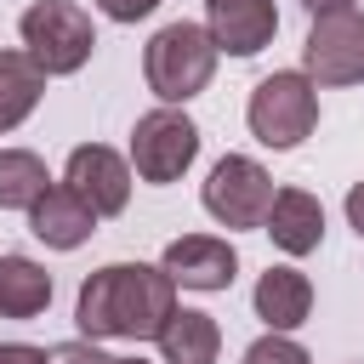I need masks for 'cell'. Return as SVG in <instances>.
Wrapping results in <instances>:
<instances>
[{
    "mask_svg": "<svg viewBox=\"0 0 364 364\" xmlns=\"http://www.w3.org/2000/svg\"><path fill=\"white\" fill-rule=\"evenodd\" d=\"M114 364H148V358H114Z\"/></svg>",
    "mask_w": 364,
    "mask_h": 364,
    "instance_id": "obj_24",
    "label": "cell"
},
{
    "mask_svg": "<svg viewBox=\"0 0 364 364\" xmlns=\"http://www.w3.org/2000/svg\"><path fill=\"white\" fill-rule=\"evenodd\" d=\"M205 34L216 57H256L279 34V6L273 0H216L205 17Z\"/></svg>",
    "mask_w": 364,
    "mask_h": 364,
    "instance_id": "obj_10",
    "label": "cell"
},
{
    "mask_svg": "<svg viewBox=\"0 0 364 364\" xmlns=\"http://www.w3.org/2000/svg\"><path fill=\"white\" fill-rule=\"evenodd\" d=\"M17 34H23V51L34 57V68L46 80H63V74H80L97 51V28H91V11L74 6V0H34L23 17H17Z\"/></svg>",
    "mask_w": 364,
    "mask_h": 364,
    "instance_id": "obj_3",
    "label": "cell"
},
{
    "mask_svg": "<svg viewBox=\"0 0 364 364\" xmlns=\"http://www.w3.org/2000/svg\"><path fill=\"white\" fill-rule=\"evenodd\" d=\"M63 182H68V188L97 210V222H102V216H119V210L131 205L136 171H131L125 154H114V148H102V142H80V148L68 154V165H63Z\"/></svg>",
    "mask_w": 364,
    "mask_h": 364,
    "instance_id": "obj_8",
    "label": "cell"
},
{
    "mask_svg": "<svg viewBox=\"0 0 364 364\" xmlns=\"http://www.w3.org/2000/svg\"><path fill=\"white\" fill-rule=\"evenodd\" d=\"M199 205L222 222V228H262L267 205H273V176L250 159V154H222L199 188Z\"/></svg>",
    "mask_w": 364,
    "mask_h": 364,
    "instance_id": "obj_7",
    "label": "cell"
},
{
    "mask_svg": "<svg viewBox=\"0 0 364 364\" xmlns=\"http://www.w3.org/2000/svg\"><path fill=\"white\" fill-rule=\"evenodd\" d=\"M159 267L171 273L176 290H205L210 296V290H228L239 279V250L222 233H182V239L165 245Z\"/></svg>",
    "mask_w": 364,
    "mask_h": 364,
    "instance_id": "obj_9",
    "label": "cell"
},
{
    "mask_svg": "<svg viewBox=\"0 0 364 364\" xmlns=\"http://www.w3.org/2000/svg\"><path fill=\"white\" fill-rule=\"evenodd\" d=\"M313 17H324V11H341V6H353V0H301Z\"/></svg>",
    "mask_w": 364,
    "mask_h": 364,
    "instance_id": "obj_23",
    "label": "cell"
},
{
    "mask_svg": "<svg viewBox=\"0 0 364 364\" xmlns=\"http://www.w3.org/2000/svg\"><path fill=\"white\" fill-rule=\"evenodd\" d=\"M0 364H46V347H34V341H0Z\"/></svg>",
    "mask_w": 364,
    "mask_h": 364,
    "instance_id": "obj_21",
    "label": "cell"
},
{
    "mask_svg": "<svg viewBox=\"0 0 364 364\" xmlns=\"http://www.w3.org/2000/svg\"><path fill=\"white\" fill-rule=\"evenodd\" d=\"M51 188V171L34 148H0V210H28Z\"/></svg>",
    "mask_w": 364,
    "mask_h": 364,
    "instance_id": "obj_17",
    "label": "cell"
},
{
    "mask_svg": "<svg viewBox=\"0 0 364 364\" xmlns=\"http://www.w3.org/2000/svg\"><path fill=\"white\" fill-rule=\"evenodd\" d=\"M46 97V74L34 68L28 51H0V136L17 131Z\"/></svg>",
    "mask_w": 364,
    "mask_h": 364,
    "instance_id": "obj_16",
    "label": "cell"
},
{
    "mask_svg": "<svg viewBox=\"0 0 364 364\" xmlns=\"http://www.w3.org/2000/svg\"><path fill=\"white\" fill-rule=\"evenodd\" d=\"M159 358L165 364H216L222 358V324L199 307H176L159 330Z\"/></svg>",
    "mask_w": 364,
    "mask_h": 364,
    "instance_id": "obj_14",
    "label": "cell"
},
{
    "mask_svg": "<svg viewBox=\"0 0 364 364\" xmlns=\"http://www.w3.org/2000/svg\"><path fill=\"white\" fill-rule=\"evenodd\" d=\"M239 364H313V353H307L301 341H290V336L267 330V336H256V341L245 347V358H239Z\"/></svg>",
    "mask_w": 364,
    "mask_h": 364,
    "instance_id": "obj_18",
    "label": "cell"
},
{
    "mask_svg": "<svg viewBox=\"0 0 364 364\" xmlns=\"http://www.w3.org/2000/svg\"><path fill=\"white\" fill-rule=\"evenodd\" d=\"M154 6H159V0H97V11L114 17V23H142Z\"/></svg>",
    "mask_w": 364,
    "mask_h": 364,
    "instance_id": "obj_20",
    "label": "cell"
},
{
    "mask_svg": "<svg viewBox=\"0 0 364 364\" xmlns=\"http://www.w3.org/2000/svg\"><path fill=\"white\" fill-rule=\"evenodd\" d=\"M176 313V284L154 262H108L85 273L74 296V324L85 341H159Z\"/></svg>",
    "mask_w": 364,
    "mask_h": 364,
    "instance_id": "obj_1",
    "label": "cell"
},
{
    "mask_svg": "<svg viewBox=\"0 0 364 364\" xmlns=\"http://www.w3.org/2000/svg\"><path fill=\"white\" fill-rule=\"evenodd\" d=\"M250 307H256V318H262L267 330L290 336V330H301V324H307V313H313V279H307L301 267L279 262V267H267V273L256 279Z\"/></svg>",
    "mask_w": 364,
    "mask_h": 364,
    "instance_id": "obj_13",
    "label": "cell"
},
{
    "mask_svg": "<svg viewBox=\"0 0 364 364\" xmlns=\"http://www.w3.org/2000/svg\"><path fill=\"white\" fill-rule=\"evenodd\" d=\"M216 74V46L205 34V23H165L148 46H142V80L165 108L193 102Z\"/></svg>",
    "mask_w": 364,
    "mask_h": 364,
    "instance_id": "obj_2",
    "label": "cell"
},
{
    "mask_svg": "<svg viewBox=\"0 0 364 364\" xmlns=\"http://www.w3.org/2000/svg\"><path fill=\"white\" fill-rule=\"evenodd\" d=\"M28 233H34L46 250H80V245L97 233V210H91L68 182H51V188L28 205Z\"/></svg>",
    "mask_w": 364,
    "mask_h": 364,
    "instance_id": "obj_11",
    "label": "cell"
},
{
    "mask_svg": "<svg viewBox=\"0 0 364 364\" xmlns=\"http://www.w3.org/2000/svg\"><path fill=\"white\" fill-rule=\"evenodd\" d=\"M262 233L284 256H313L324 245V205H318V193H307V188H273Z\"/></svg>",
    "mask_w": 364,
    "mask_h": 364,
    "instance_id": "obj_12",
    "label": "cell"
},
{
    "mask_svg": "<svg viewBox=\"0 0 364 364\" xmlns=\"http://www.w3.org/2000/svg\"><path fill=\"white\" fill-rule=\"evenodd\" d=\"M245 119H250V136L262 148H296L313 136L318 125V85L301 74V68H279L267 80H256L250 102H245Z\"/></svg>",
    "mask_w": 364,
    "mask_h": 364,
    "instance_id": "obj_4",
    "label": "cell"
},
{
    "mask_svg": "<svg viewBox=\"0 0 364 364\" xmlns=\"http://www.w3.org/2000/svg\"><path fill=\"white\" fill-rule=\"evenodd\" d=\"M301 74L313 85H358L364 80V11L358 6L313 17V28L301 40Z\"/></svg>",
    "mask_w": 364,
    "mask_h": 364,
    "instance_id": "obj_6",
    "label": "cell"
},
{
    "mask_svg": "<svg viewBox=\"0 0 364 364\" xmlns=\"http://www.w3.org/2000/svg\"><path fill=\"white\" fill-rule=\"evenodd\" d=\"M347 228L364 239V182H353V188H347Z\"/></svg>",
    "mask_w": 364,
    "mask_h": 364,
    "instance_id": "obj_22",
    "label": "cell"
},
{
    "mask_svg": "<svg viewBox=\"0 0 364 364\" xmlns=\"http://www.w3.org/2000/svg\"><path fill=\"white\" fill-rule=\"evenodd\" d=\"M51 307V273L34 256H0V318H40Z\"/></svg>",
    "mask_w": 364,
    "mask_h": 364,
    "instance_id": "obj_15",
    "label": "cell"
},
{
    "mask_svg": "<svg viewBox=\"0 0 364 364\" xmlns=\"http://www.w3.org/2000/svg\"><path fill=\"white\" fill-rule=\"evenodd\" d=\"M46 364H114V358H108L97 341H85V336H80V341H63V347H51V353H46Z\"/></svg>",
    "mask_w": 364,
    "mask_h": 364,
    "instance_id": "obj_19",
    "label": "cell"
},
{
    "mask_svg": "<svg viewBox=\"0 0 364 364\" xmlns=\"http://www.w3.org/2000/svg\"><path fill=\"white\" fill-rule=\"evenodd\" d=\"M131 171L154 188L165 182H182V171L199 159V125L182 114V108H148L136 125H131Z\"/></svg>",
    "mask_w": 364,
    "mask_h": 364,
    "instance_id": "obj_5",
    "label": "cell"
},
{
    "mask_svg": "<svg viewBox=\"0 0 364 364\" xmlns=\"http://www.w3.org/2000/svg\"><path fill=\"white\" fill-rule=\"evenodd\" d=\"M205 6H216V0H205Z\"/></svg>",
    "mask_w": 364,
    "mask_h": 364,
    "instance_id": "obj_25",
    "label": "cell"
}]
</instances>
